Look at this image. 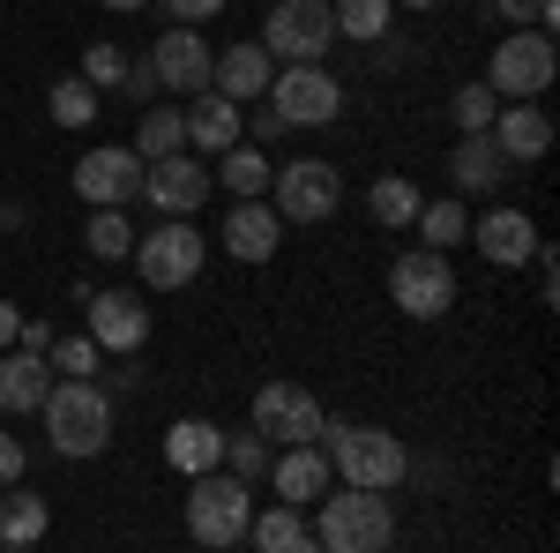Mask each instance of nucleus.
Wrapping results in <instances>:
<instances>
[{
  "label": "nucleus",
  "instance_id": "1",
  "mask_svg": "<svg viewBox=\"0 0 560 553\" xmlns=\"http://www.w3.org/2000/svg\"><path fill=\"white\" fill-rule=\"evenodd\" d=\"M38 419H45L52 457H68V464H90V457L113 449V396H105V382H52Z\"/></svg>",
  "mask_w": 560,
  "mask_h": 553
},
{
  "label": "nucleus",
  "instance_id": "2",
  "mask_svg": "<svg viewBox=\"0 0 560 553\" xmlns=\"http://www.w3.org/2000/svg\"><path fill=\"white\" fill-rule=\"evenodd\" d=\"M314 449L329 457V479H345V486H366V494H388L411 457H404V441L382 434V426H345V419H322L314 434Z\"/></svg>",
  "mask_w": 560,
  "mask_h": 553
},
{
  "label": "nucleus",
  "instance_id": "3",
  "mask_svg": "<svg viewBox=\"0 0 560 553\" xmlns=\"http://www.w3.org/2000/svg\"><path fill=\"white\" fill-rule=\"evenodd\" d=\"M388 539H396L388 494H366V486L322 494V516H314V546L322 553H388Z\"/></svg>",
  "mask_w": 560,
  "mask_h": 553
},
{
  "label": "nucleus",
  "instance_id": "4",
  "mask_svg": "<svg viewBox=\"0 0 560 553\" xmlns=\"http://www.w3.org/2000/svg\"><path fill=\"white\" fill-rule=\"evenodd\" d=\"M261 53L277 68H322L337 53V15L329 0H277L269 23H261Z\"/></svg>",
  "mask_w": 560,
  "mask_h": 553
},
{
  "label": "nucleus",
  "instance_id": "5",
  "mask_svg": "<svg viewBox=\"0 0 560 553\" xmlns=\"http://www.w3.org/2000/svg\"><path fill=\"white\" fill-rule=\"evenodd\" d=\"M247 516H255V494H247V479H232V471H202V479H187V531H195V546H240L247 539Z\"/></svg>",
  "mask_w": 560,
  "mask_h": 553
},
{
  "label": "nucleus",
  "instance_id": "6",
  "mask_svg": "<svg viewBox=\"0 0 560 553\" xmlns=\"http://www.w3.org/2000/svg\"><path fill=\"white\" fill-rule=\"evenodd\" d=\"M560 76V53L546 31H509V38L493 45V60H486V90L501 97V105H530V97H546Z\"/></svg>",
  "mask_w": 560,
  "mask_h": 553
},
{
  "label": "nucleus",
  "instance_id": "7",
  "mask_svg": "<svg viewBox=\"0 0 560 553\" xmlns=\"http://www.w3.org/2000/svg\"><path fill=\"white\" fill-rule=\"evenodd\" d=\"M202 262H210V240H202L187 217H165V224H150V232L135 240V269H142V285H158V292L195 285Z\"/></svg>",
  "mask_w": 560,
  "mask_h": 553
},
{
  "label": "nucleus",
  "instance_id": "8",
  "mask_svg": "<svg viewBox=\"0 0 560 553\" xmlns=\"http://www.w3.org/2000/svg\"><path fill=\"white\" fill-rule=\"evenodd\" d=\"M388 299H396V314H411V322H441V314L456 307V262L433 255V247L396 255L388 262Z\"/></svg>",
  "mask_w": 560,
  "mask_h": 553
},
{
  "label": "nucleus",
  "instance_id": "9",
  "mask_svg": "<svg viewBox=\"0 0 560 553\" xmlns=\"http://www.w3.org/2000/svg\"><path fill=\"white\" fill-rule=\"evenodd\" d=\"M269 187H277L269 210L284 217V224H329L337 203H345V180H337L329 158H292L284 172H269Z\"/></svg>",
  "mask_w": 560,
  "mask_h": 553
},
{
  "label": "nucleus",
  "instance_id": "10",
  "mask_svg": "<svg viewBox=\"0 0 560 553\" xmlns=\"http://www.w3.org/2000/svg\"><path fill=\"white\" fill-rule=\"evenodd\" d=\"M269 113L284 128H329L345 113V83L329 68H277L269 76Z\"/></svg>",
  "mask_w": 560,
  "mask_h": 553
},
{
  "label": "nucleus",
  "instance_id": "11",
  "mask_svg": "<svg viewBox=\"0 0 560 553\" xmlns=\"http://www.w3.org/2000/svg\"><path fill=\"white\" fill-rule=\"evenodd\" d=\"M322 396L306 382H261L255 389V434L269 441V449H300V441H314L322 434Z\"/></svg>",
  "mask_w": 560,
  "mask_h": 553
},
{
  "label": "nucleus",
  "instance_id": "12",
  "mask_svg": "<svg viewBox=\"0 0 560 553\" xmlns=\"http://www.w3.org/2000/svg\"><path fill=\"white\" fill-rule=\"evenodd\" d=\"M210 187H217L210 165L179 150V158H150V165H142V187H135V195H142V203H150L158 217H195L202 203H210Z\"/></svg>",
  "mask_w": 560,
  "mask_h": 553
},
{
  "label": "nucleus",
  "instance_id": "13",
  "mask_svg": "<svg viewBox=\"0 0 560 553\" xmlns=\"http://www.w3.org/2000/svg\"><path fill=\"white\" fill-rule=\"evenodd\" d=\"M135 187H142V158L128 142H97L75 158V195L90 210H120V203H135Z\"/></svg>",
  "mask_w": 560,
  "mask_h": 553
},
{
  "label": "nucleus",
  "instance_id": "14",
  "mask_svg": "<svg viewBox=\"0 0 560 553\" xmlns=\"http://www.w3.org/2000/svg\"><path fill=\"white\" fill-rule=\"evenodd\" d=\"M83 314H90V344L97 352L135 359L150 344V307H142V292H83Z\"/></svg>",
  "mask_w": 560,
  "mask_h": 553
},
{
  "label": "nucleus",
  "instance_id": "15",
  "mask_svg": "<svg viewBox=\"0 0 560 553\" xmlns=\"http://www.w3.org/2000/svg\"><path fill=\"white\" fill-rule=\"evenodd\" d=\"M210 68H217L210 38H195L187 23H173L165 38H150V76L165 90H179V97H202L210 90Z\"/></svg>",
  "mask_w": 560,
  "mask_h": 553
},
{
  "label": "nucleus",
  "instance_id": "16",
  "mask_svg": "<svg viewBox=\"0 0 560 553\" xmlns=\"http://www.w3.org/2000/svg\"><path fill=\"white\" fill-rule=\"evenodd\" d=\"M179 128H187V150H195V158H224L232 142H247V113H240L232 97L202 90V97L179 113Z\"/></svg>",
  "mask_w": 560,
  "mask_h": 553
},
{
  "label": "nucleus",
  "instance_id": "17",
  "mask_svg": "<svg viewBox=\"0 0 560 553\" xmlns=\"http://www.w3.org/2000/svg\"><path fill=\"white\" fill-rule=\"evenodd\" d=\"M471 240H478V255L493 262V269H523V262L538 255V224L523 210H486L471 217Z\"/></svg>",
  "mask_w": 560,
  "mask_h": 553
},
{
  "label": "nucleus",
  "instance_id": "18",
  "mask_svg": "<svg viewBox=\"0 0 560 553\" xmlns=\"http://www.w3.org/2000/svg\"><path fill=\"white\" fill-rule=\"evenodd\" d=\"M277 240H284V217L269 210V203H232L224 217V255L232 262H277Z\"/></svg>",
  "mask_w": 560,
  "mask_h": 553
},
{
  "label": "nucleus",
  "instance_id": "19",
  "mask_svg": "<svg viewBox=\"0 0 560 553\" xmlns=\"http://www.w3.org/2000/svg\"><path fill=\"white\" fill-rule=\"evenodd\" d=\"M269 76H277V60L261 53V38H240V45H224V53H217L210 90L240 105V97H269Z\"/></svg>",
  "mask_w": 560,
  "mask_h": 553
},
{
  "label": "nucleus",
  "instance_id": "20",
  "mask_svg": "<svg viewBox=\"0 0 560 553\" xmlns=\"http://www.w3.org/2000/svg\"><path fill=\"white\" fill-rule=\"evenodd\" d=\"M486 135H493V150H501L509 165H538V158L553 150V120H546L538 105H501Z\"/></svg>",
  "mask_w": 560,
  "mask_h": 553
},
{
  "label": "nucleus",
  "instance_id": "21",
  "mask_svg": "<svg viewBox=\"0 0 560 553\" xmlns=\"http://www.w3.org/2000/svg\"><path fill=\"white\" fill-rule=\"evenodd\" d=\"M165 464H173L179 479L224 471V426H217V419H173V426H165Z\"/></svg>",
  "mask_w": 560,
  "mask_h": 553
},
{
  "label": "nucleus",
  "instance_id": "22",
  "mask_svg": "<svg viewBox=\"0 0 560 553\" xmlns=\"http://www.w3.org/2000/svg\"><path fill=\"white\" fill-rule=\"evenodd\" d=\"M269 479H277V502H292V509H314L322 494H329V457L300 441V449H284V457H269Z\"/></svg>",
  "mask_w": 560,
  "mask_h": 553
},
{
  "label": "nucleus",
  "instance_id": "23",
  "mask_svg": "<svg viewBox=\"0 0 560 553\" xmlns=\"http://www.w3.org/2000/svg\"><path fill=\"white\" fill-rule=\"evenodd\" d=\"M45 389H52L45 352H0V412H38Z\"/></svg>",
  "mask_w": 560,
  "mask_h": 553
},
{
  "label": "nucleus",
  "instance_id": "24",
  "mask_svg": "<svg viewBox=\"0 0 560 553\" xmlns=\"http://www.w3.org/2000/svg\"><path fill=\"white\" fill-rule=\"evenodd\" d=\"M448 172H456V187H464V195H493V187L509 180V158L493 150V135H464V142H456V158H448Z\"/></svg>",
  "mask_w": 560,
  "mask_h": 553
},
{
  "label": "nucleus",
  "instance_id": "25",
  "mask_svg": "<svg viewBox=\"0 0 560 553\" xmlns=\"http://www.w3.org/2000/svg\"><path fill=\"white\" fill-rule=\"evenodd\" d=\"M52 509L45 494H23V486H0V546H38Z\"/></svg>",
  "mask_w": 560,
  "mask_h": 553
},
{
  "label": "nucleus",
  "instance_id": "26",
  "mask_svg": "<svg viewBox=\"0 0 560 553\" xmlns=\"http://www.w3.org/2000/svg\"><path fill=\"white\" fill-rule=\"evenodd\" d=\"M269 158H261L255 142H232V150H224V158H217V172L210 180H224V195H232V203H255V195H269Z\"/></svg>",
  "mask_w": 560,
  "mask_h": 553
},
{
  "label": "nucleus",
  "instance_id": "27",
  "mask_svg": "<svg viewBox=\"0 0 560 553\" xmlns=\"http://www.w3.org/2000/svg\"><path fill=\"white\" fill-rule=\"evenodd\" d=\"M247 539H255V553H300L314 531H306V516L292 509V502H277V509L247 516Z\"/></svg>",
  "mask_w": 560,
  "mask_h": 553
},
{
  "label": "nucleus",
  "instance_id": "28",
  "mask_svg": "<svg viewBox=\"0 0 560 553\" xmlns=\"http://www.w3.org/2000/svg\"><path fill=\"white\" fill-rule=\"evenodd\" d=\"M411 224H419V247H433V255H448V247L471 232V217H464V203H456V195H448V203H419V217H411Z\"/></svg>",
  "mask_w": 560,
  "mask_h": 553
},
{
  "label": "nucleus",
  "instance_id": "29",
  "mask_svg": "<svg viewBox=\"0 0 560 553\" xmlns=\"http://www.w3.org/2000/svg\"><path fill=\"white\" fill-rule=\"evenodd\" d=\"M419 203H427V195H419V187H411L404 172H382V180L366 187V210L382 217V224H396V232H404V224L419 217Z\"/></svg>",
  "mask_w": 560,
  "mask_h": 553
},
{
  "label": "nucleus",
  "instance_id": "30",
  "mask_svg": "<svg viewBox=\"0 0 560 553\" xmlns=\"http://www.w3.org/2000/svg\"><path fill=\"white\" fill-rule=\"evenodd\" d=\"M128 150L142 158V165H150V158H179V150H187V128H179V113H165V105H150Z\"/></svg>",
  "mask_w": 560,
  "mask_h": 553
},
{
  "label": "nucleus",
  "instance_id": "31",
  "mask_svg": "<svg viewBox=\"0 0 560 553\" xmlns=\"http://www.w3.org/2000/svg\"><path fill=\"white\" fill-rule=\"evenodd\" d=\"M83 247L97 262H128L135 255V224L120 210H90V224H83Z\"/></svg>",
  "mask_w": 560,
  "mask_h": 553
},
{
  "label": "nucleus",
  "instance_id": "32",
  "mask_svg": "<svg viewBox=\"0 0 560 553\" xmlns=\"http://www.w3.org/2000/svg\"><path fill=\"white\" fill-rule=\"evenodd\" d=\"M329 15H337V38H388V15L396 8L388 0H337Z\"/></svg>",
  "mask_w": 560,
  "mask_h": 553
},
{
  "label": "nucleus",
  "instance_id": "33",
  "mask_svg": "<svg viewBox=\"0 0 560 553\" xmlns=\"http://www.w3.org/2000/svg\"><path fill=\"white\" fill-rule=\"evenodd\" d=\"M45 367H52L60 382H97V344L90 337H52L45 344Z\"/></svg>",
  "mask_w": 560,
  "mask_h": 553
},
{
  "label": "nucleus",
  "instance_id": "34",
  "mask_svg": "<svg viewBox=\"0 0 560 553\" xmlns=\"http://www.w3.org/2000/svg\"><path fill=\"white\" fill-rule=\"evenodd\" d=\"M269 457H277V449L261 441L255 426H247V434H224V471H232V479H247V486H255L261 471H269Z\"/></svg>",
  "mask_w": 560,
  "mask_h": 553
},
{
  "label": "nucleus",
  "instance_id": "35",
  "mask_svg": "<svg viewBox=\"0 0 560 553\" xmlns=\"http://www.w3.org/2000/svg\"><path fill=\"white\" fill-rule=\"evenodd\" d=\"M493 113H501V97H493L486 83H464L456 97H448V120H456L464 135H486V128H493Z\"/></svg>",
  "mask_w": 560,
  "mask_h": 553
},
{
  "label": "nucleus",
  "instance_id": "36",
  "mask_svg": "<svg viewBox=\"0 0 560 553\" xmlns=\"http://www.w3.org/2000/svg\"><path fill=\"white\" fill-rule=\"evenodd\" d=\"M52 120H60V128H90V120H97V90H90L83 76L52 83Z\"/></svg>",
  "mask_w": 560,
  "mask_h": 553
},
{
  "label": "nucleus",
  "instance_id": "37",
  "mask_svg": "<svg viewBox=\"0 0 560 553\" xmlns=\"http://www.w3.org/2000/svg\"><path fill=\"white\" fill-rule=\"evenodd\" d=\"M120 76H128V60H120V45H105V38H97V45L83 53V83H90V90H113Z\"/></svg>",
  "mask_w": 560,
  "mask_h": 553
},
{
  "label": "nucleus",
  "instance_id": "38",
  "mask_svg": "<svg viewBox=\"0 0 560 553\" xmlns=\"http://www.w3.org/2000/svg\"><path fill=\"white\" fill-rule=\"evenodd\" d=\"M23 464H31V449L15 434H0V486H23Z\"/></svg>",
  "mask_w": 560,
  "mask_h": 553
},
{
  "label": "nucleus",
  "instance_id": "39",
  "mask_svg": "<svg viewBox=\"0 0 560 553\" xmlns=\"http://www.w3.org/2000/svg\"><path fill=\"white\" fill-rule=\"evenodd\" d=\"M165 8H173V23H187V31L210 23V15H224V0H165Z\"/></svg>",
  "mask_w": 560,
  "mask_h": 553
},
{
  "label": "nucleus",
  "instance_id": "40",
  "mask_svg": "<svg viewBox=\"0 0 560 553\" xmlns=\"http://www.w3.org/2000/svg\"><path fill=\"white\" fill-rule=\"evenodd\" d=\"M120 83H128V97H150V90H158V76H150V60H135Z\"/></svg>",
  "mask_w": 560,
  "mask_h": 553
},
{
  "label": "nucleus",
  "instance_id": "41",
  "mask_svg": "<svg viewBox=\"0 0 560 553\" xmlns=\"http://www.w3.org/2000/svg\"><path fill=\"white\" fill-rule=\"evenodd\" d=\"M15 344H23V352H45V344H52V322H23V337H15Z\"/></svg>",
  "mask_w": 560,
  "mask_h": 553
},
{
  "label": "nucleus",
  "instance_id": "42",
  "mask_svg": "<svg viewBox=\"0 0 560 553\" xmlns=\"http://www.w3.org/2000/svg\"><path fill=\"white\" fill-rule=\"evenodd\" d=\"M23 337V314H15V307H8V299H0V352H8V344Z\"/></svg>",
  "mask_w": 560,
  "mask_h": 553
},
{
  "label": "nucleus",
  "instance_id": "43",
  "mask_svg": "<svg viewBox=\"0 0 560 553\" xmlns=\"http://www.w3.org/2000/svg\"><path fill=\"white\" fill-rule=\"evenodd\" d=\"M97 8H113V15H135V8H150V0H97Z\"/></svg>",
  "mask_w": 560,
  "mask_h": 553
},
{
  "label": "nucleus",
  "instance_id": "44",
  "mask_svg": "<svg viewBox=\"0 0 560 553\" xmlns=\"http://www.w3.org/2000/svg\"><path fill=\"white\" fill-rule=\"evenodd\" d=\"M388 8H441V0H388Z\"/></svg>",
  "mask_w": 560,
  "mask_h": 553
},
{
  "label": "nucleus",
  "instance_id": "45",
  "mask_svg": "<svg viewBox=\"0 0 560 553\" xmlns=\"http://www.w3.org/2000/svg\"><path fill=\"white\" fill-rule=\"evenodd\" d=\"M300 553H322V546H314V539H306V546H300Z\"/></svg>",
  "mask_w": 560,
  "mask_h": 553
},
{
  "label": "nucleus",
  "instance_id": "46",
  "mask_svg": "<svg viewBox=\"0 0 560 553\" xmlns=\"http://www.w3.org/2000/svg\"><path fill=\"white\" fill-rule=\"evenodd\" d=\"M0 553H31V546H0Z\"/></svg>",
  "mask_w": 560,
  "mask_h": 553
},
{
  "label": "nucleus",
  "instance_id": "47",
  "mask_svg": "<svg viewBox=\"0 0 560 553\" xmlns=\"http://www.w3.org/2000/svg\"><path fill=\"white\" fill-rule=\"evenodd\" d=\"M0 232H8V224H0Z\"/></svg>",
  "mask_w": 560,
  "mask_h": 553
}]
</instances>
